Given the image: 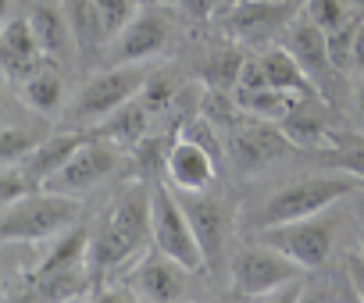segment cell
<instances>
[{"instance_id": "1", "label": "cell", "mask_w": 364, "mask_h": 303, "mask_svg": "<svg viewBox=\"0 0 364 303\" xmlns=\"http://www.w3.org/2000/svg\"><path fill=\"white\" fill-rule=\"evenodd\" d=\"M150 193L154 186L129 182L100 214L90 239V260L97 275L114 271L139 257L143 243L150 239Z\"/></svg>"}, {"instance_id": "2", "label": "cell", "mask_w": 364, "mask_h": 303, "mask_svg": "<svg viewBox=\"0 0 364 303\" xmlns=\"http://www.w3.org/2000/svg\"><path fill=\"white\" fill-rule=\"evenodd\" d=\"M364 179L350 175V172H328V175H304L293 179L286 186H279L275 193H268L257 207V214L250 218V228H272V225H286V221H300L321 211H332L339 200L353 197L357 186Z\"/></svg>"}, {"instance_id": "3", "label": "cell", "mask_w": 364, "mask_h": 303, "mask_svg": "<svg viewBox=\"0 0 364 303\" xmlns=\"http://www.w3.org/2000/svg\"><path fill=\"white\" fill-rule=\"evenodd\" d=\"M82 214V197L54 193V189H36L15 204H4L0 218V243H43L61 232H68Z\"/></svg>"}, {"instance_id": "4", "label": "cell", "mask_w": 364, "mask_h": 303, "mask_svg": "<svg viewBox=\"0 0 364 303\" xmlns=\"http://www.w3.org/2000/svg\"><path fill=\"white\" fill-rule=\"evenodd\" d=\"M304 264H296L289 253L254 239L247 246L236 250L232 264H229V282L236 296H257V299H272L279 292H296V282L304 278Z\"/></svg>"}, {"instance_id": "5", "label": "cell", "mask_w": 364, "mask_h": 303, "mask_svg": "<svg viewBox=\"0 0 364 303\" xmlns=\"http://www.w3.org/2000/svg\"><path fill=\"white\" fill-rule=\"evenodd\" d=\"M150 243L161 253H168L171 260H178L186 271H204L208 268L197 228H193L186 207H182V197L171 193V182L154 186V193H150Z\"/></svg>"}, {"instance_id": "6", "label": "cell", "mask_w": 364, "mask_h": 303, "mask_svg": "<svg viewBox=\"0 0 364 303\" xmlns=\"http://www.w3.org/2000/svg\"><path fill=\"white\" fill-rule=\"evenodd\" d=\"M150 72L146 65H111L107 72H100L97 79H90L75 104H72V118L75 121H93L100 125L104 118H111L118 107H125L129 100H136L146 86Z\"/></svg>"}, {"instance_id": "7", "label": "cell", "mask_w": 364, "mask_h": 303, "mask_svg": "<svg viewBox=\"0 0 364 303\" xmlns=\"http://www.w3.org/2000/svg\"><path fill=\"white\" fill-rule=\"evenodd\" d=\"M254 239L289 253L296 264H304L307 271L321 268L332 257V243H336V218L332 211L300 218V221H286V225H272V228H257Z\"/></svg>"}, {"instance_id": "8", "label": "cell", "mask_w": 364, "mask_h": 303, "mask_svg": "<svg viewBox=\"0 0 364 303\" xmlns=\"http://www.w3.org/2000/svg\"><path fill=\"white\" fill-rule=\"evenodd\" d=\"M171 11L164 4H143L132 22L111 40L107 47V61L111 65H146L150 57H157L168 40H171Z\"/></svg>"}, {"instance_id": "9", "label": "cell", "mask_w": 364, "mask_h": 303, "mask_svg": "<svg viewBox=\"0 0 364 303\" xmlns=\"http://www.w3.org/2000/svg\"><path fill=\"white\" fill-rule=\"evenodd\" d=\"M118 143L104 139V136H93L86 139L75 154L47 179L43 189H54V193H68V197H86L90 189H97L107 175H114L118 168Z\"/></svg>"}, {"instance_id": "10", "label": "cell", "mask_w": 364, "mask_h": 303, "mask_svg": "<svg viewBox=\"0 0 364 303\" xmlns=\"http://www.w3.org/2000/svg\"><path fill=\"white\" fill-rule=\"evenodd\" d=\"M296 143L286 136V128L272 118H254V121H236L229 128V154L232 165L240 172H257L272 161H279L286 150H293Z\"/></svg>"}, {"instance_id": "11", "label": "cell", "mask_w": 364, "mask_h": 303, "mask_svg": "<svg viewBox=\"0 0 364 303\" xmlns=\"http://www.w3.org/2000/svg\"><path fill=\"white\" fill-rule=\"evenodd\" d=\"M222 161L211 154L208 146H200L197 139H190L186 132H178L175 143L168 146L164 158V175L171 182V189L178 193H208L218 179Z\"/></svg>"}, {"instance_id": "12", "label": "cell", "mask_w": 364, "mask_h": 303, "mask_svg": "<svg viewBox=\"0 0 364 303\" xmlns=\"http://www.w3.org/2000/svg\"><path fill=\"white\" fill-rule=\"evenodd\" d=\"M289 4L296 0H243V4L222 11V26L243 43H268L279 29L289 26Z\"/></svg>"}, {"instance_id": "13", "label": "cell", "mask_w": 364, "mask_h": 303, "mask_svg": "<svg viewBox=\"0 0 364 303\" xmlns=\"http://www.w3.org/2000/svg\"><path fill=\"white\" fill-rule=\"evenodd\" d=\"M178 197H182V207H186L193 228H197V239L204 246L208 268H218L225 260V243L232 236V211L222 200L208 197V193H178Z\"/></svg>"}, {"instance_id": "14", "label": "cell", "mask_w": 364, "mask_h": 303, "mask_svg": "<svg viewBox=\"0 0 364 303\" xmlns=\"http://www.w3.org/2000/svg\"><path fill=\"white\" fill-rule=\"evenodd\" d=\"M0 61H4L8 79H15V82H26L29 75H36L40 68L50 65L29 15H11L4 22V33H0Z\"/></svg>"}, {"instance_id": "15", "label": "cell", "mask_w": 364, "mask_h": 303, "mask_svg": "<svg viewBox=\"0 0 364 303\" xmlns=\"http://www.w3.org/2000/svg\"><path fill=\"white\" fill-rule=\"evenodd\" d=\"M186 268L178 260H171L168 253H161L157 246L139 257L136 271H132V292L143 299H182L186 296Z\"/></svg>"}, {"instance_id": "16", "label": "cell", "mask_w": 364, "mask_h": 303, "mask_svg": "<svg viewBox=\"0 0 364 303\" xmlns=\"http://www.w3.org/2000/svg\"><path fill=\"white\" fill-rule=\"evenodd\" d=\"M26 15H29V22H33V29H36V36H40V43H43L50 61H61L72 50H79L65 0H29Z\"/></svg>"}, {"instance_id": "17", "label": "cell", "mask_w": 364, "mask_h": 303, "mask_svg": "<svg viewBox=\"0 0 364 303\" xmlns=\"http://www.w3.org/2000/svg\"><path fill=\"white\" fill-rule=\"evenodd\" d=\"M279 125L286 128V136L296 146H314V150H332L336 146V136L328 132V121H325V111H321L318 97L293 100V107L279 118Z\"/></svg>"}, {"instance_id": "18", "label": "cell", "mask_w": 364, "mask_h": 303, "mask_svg": "<svg viewBox=\"0 0 364 303\" xmlns=\"http://www.w3.org/2000/svg\"><path fill=\"white\" fill-rule=\"evenodd\" d=\"M264 72H268V82L289 97H318V82L311 79V72L300 65V57L289 50V47H268L264 54H257Z\"/></svg>"}, {"instance_id": "19", "label": "cell", "mask_w": 364, "mask_h": 303, "mask_svg": "<svg viewBox=\"0 0 364 303\" xmlns=\"http://www.w3.org/2000/svg\"><path fill=\"white\" fill-rule=\"evenodd\" d=\"M86 139H90L86 132H50V136H43V139L36 143V150L22 161V168H26L40 186H47V179L75 154Z\"/></svg>"}, {"instance_id": "20", "label": "cell", "mask_w": 364, "mask_h": 303, "mask_svg": "<svg viewBox=\"0 0 364 303\" xmlns=\"http://www.w3.org/2000/svg\"><path fill=\"white\" fill-rule=\"evenodd\" d=\"M289 50L300 57V65L311 72L314 82L325 72H336V65L328 57V33L321 26H314V18H307V15L289 26Z\"/></svg>"}, {"instance_id": "21", "label": "cell", "mask_w": 364, "mask_h": 303, "mask_svg": "<svg viewBox=\"0 0 364 303\" xmlns=\"http://www.w3.org/2000/svg\"><path fill=\"white\" fill-rule=\"evenodd\" d=\"M146 121H150V111L143 100H129L125 107H118L111 118H104L97 125V136L118 143V146H139L146 139Z\"/></svg>"}, {"instance_id": "22", "label": "cell", "mask_w": 364, "mask_h": 303, "mask_svg": "<svg viewBox=\"0 0 364 303\" xmlns=\"http://www.w3.org/2000/svg\"><path fill=\"white\" fill-rule=\"evenodd\" d=\"M22 100H26V107H33V111L43 114V118L58 114V111L65 107V79L58 75V68L47 65V68H40L36 75H29V79L22 82Z\"/></svg>"}, {"instance_id": "23", "label": "cell", "mask_w": 364, "mask_h": 303, "mask_svg": "<svg viewBox=\"0 0 364 303\" xmlns=\"http://www.w3.org/2000/svg\"><path fill=\"white\" fill-rule=\"evenodd\" d=\"M65 8H68V18H72V29H75V43H79L82 54L93 50V47L111 43V36L104 29V18H100L93 0H65Z\"/></svg>"}, {"instance_id": "24", "label": "cell", "mask_w": 364, "mask_h": 303, "mask_svg": "<svg viewBox=\"0 0 364 303\" xmlns=\"http://www.w3.org/2000/svg\"><path fill=\"white\" fill-rule=\"evenodd\" d=\"M40 139H43V136H40L36 128H22V125L8 121L4 128H0V165H22L33 150H36Z\"/></svg>"}, {"instance_id": "25", "label": "cell", "mask_w": 364, "mask_h": 303, "mask_svg": "<svg viewBox=\"0 0 364 303\" xmlns=\"http://www.w3.org/2000/svg\"><path fill=\"white\" fill-rule=\"evenodd\" d=\"M364 18H350L346 26H339L336 33H328V57L336 65V72H353V43H357V29Z\"/></svg>"}, {"instance_id": "26", "label": "cell", "mask_w": 364, "mask_h": 303, "mask_svg": "<svg viewBox=\"0 0 364 303\" xmlns=\"http://www.w3.org/2000/svg\"><path fill=\"white\" fill-rule=\"evenodd\" d=\"M93 4H97V11H100V18H104V29H107L111 40L132 22V15L143 8L139 0H93Z\"/></svg>"}, {"instance_id": "27", "label": "cell", "mask_w": 364, "mask_h": 303, "mask_svg": "<svg viewBox=\"0 0 364 303\" xmlns=\"http://www.w3.org/2000/svg\"><path fill=\"white\" fill-rule=\"evenodd\" d=\"M36 189H43V186L22 165H4V175H0V200L4 204H15V200H22V197H29Z\"/></svg>"}, {"instance_id": "28", "label": "cell", "mask_w": 364, "mask_h": 303, "mask_svg": "<svg viewBox=\"0 0 364 303\" xmlns=\"http://www.w3.org/2000/svg\"><path fill=\"white\" fill-rule=\"evenodd\" d=\"M243 65H247V57H243L240 50H222V54H215V57L208 61L211 82H215L218 89H229V86H236V82H240V72H243Z\"/></svg>"}, {"instance_id": "29", "label": "cell", "mask_w": 364, "mask_h": 303, "mask_svg": "<svg viewBox=\"0 0 364 303\" xmlns=\"http://www.w3.org/2000/svg\"><path fill=\"white\" fill-rule=\"evenodd\" d=\"M307 18H314V26H321L325 33H336L339 26L350 22V11L343 0H307V8H304Z\"/></svg>"}, {"instance_id": "30", "label": "cell", "mask_w": 364, "mask_h": 303, "mask_svg": "<svg viewBox=\"0 0 364 303\" xmlns=\"http://www.w3.org/2000/svg\"><path fill=\"white\" fill-rule=\"evenodd\" d=\"M139 100L146 104V111H150V114L168 111V107H171V100H175V86H171V79H168V75H150V79H146V86H143V93H139Z\"/></svg>"}, {"instance_id": "31", "label": "cell", "mask_w": 364, "mask_h": 303, "mask_svg": "<svg viewBox=\"0 0 364 303\" xmlns=\"http://www.w3.org/2000/svg\"><path fill=\"white\" fill-rule=\"evenodd\" d=\"M336 168L364 179V139H336Z\"/></svg>"}, {"instance_id": "32", "label": "cell", "mask_w": 364, "mask_h": 303, "mask_svg": "<svg viewBox=\"0 0 364 303\" xmlns=\"http://www.w3.org/2000/svg\"><path fill=\"white\" fill-rule=\"evenodd\" d=\"M343 275H346V282H350V292H353L357 299H364V246L346 250V257H343Z\"/></svg>"}, {"instance_id": "33", "label": "cell", "mask_w": 364, "mask_h": 303, "mask_svg": "<svg viewBox=\"0 0 364 303\" xmlns=\"http://www.w3.org/2000/svg\"><path fill=\"white\" fill-rule=\"evenodd\" d=\"M353 72H364V22H360L357 43H353Z\"/></svg>"}, {"instance_id": "34", "label": "cell", "mask_w": 364, "mask_h": 303, "mask_svg": "<svg viewBox=\"0 0 364 303\" xmlns=\"http://www.w3.org/2000/svg\"><path fill=\"white\" fill-rule=\"evenodd\" d=\"M353 104H357V118L364 121V79H360V86H357V97H353Z\"/></svg>"}, {"instance_id": "35", "label": "cell", "mask_w": 364, "mask_h": 303, "mask_svg": "<svg viewBox=\"0 0 364 303\" xmlns=\"http://www.w3.org/2000/svg\"><path fill=\"white\" fill-rule=\"evenodd\" d=\"M236 4H243V0H215V15H222V11H229Z\"/></svg>"}, {"instance_id": "36", "label": "cell", "mask_w": 364, "mask_h": 303, "mask_svg": "<svg viewBox=\"0 0 364 303\" xmlns=\"http://www.w3.org/2000/svg\"><path fill=\"white\" fill-rule=\"evenodd\" d=\"M139 4H161V0H139Z\"/></svg>"}, {"instance_id": "37", "label": "cell", "mask_w": 364, "mask_h": 303, "mask_svg": "<svg viewBox=\"0 0 364 303\" xmlns=\"http://www.w3.org/2000/svg\"><path fill=\"white\" fill-rule=\"evenodd\" d=\"M360 221H364V200H360Z\"/></svg>"}, {"instance_id": "38", "label": "cell", "mask_w": 364, "mask_h": 303, "mask_svg": "<svg viewBox=\"0 0 364 303\" xmlns=\"http://www.w3.org/2000/svg\"><path fill=\"white\" fill-rule=\"evenodd\" d=\"M357 8H360V11H364V0H357Z\"/></svg>"}]
</instances>
